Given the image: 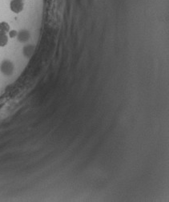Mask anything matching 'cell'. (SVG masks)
Masks as SVG:
<instances>
[{"instance_id":"obj_2","label":"cell","mask_w":169,"mask_h":202,"mask_svg":"<svg viewBox=\"0 0 169 202\" xmlns=\"http://www.w3.org/2000/svg\"><path fill=\"white\" fill-rule=\"evenodd\" d=\"M0 69L3 74L6 75H11L13 73L14 71V65L11 62H10L8 60H6L1 64L0 66Z\"/></svg>"},{"instance_id":"obj_7","label":"cell","mask_w":169,"mask_h":202,"mask_svg":"<svg viewBox=\"0 0 169 202\" xmlns=\"http://www.w3.org/2000/svg\"><path fill=\"white\" fill-rule=\"evenodd\" d=\"M9 36L11 38H14V37H15V36H17V35H18V32L16 31L13 30V31H9Z\"/></svg>"},{"instance_id":"obj_6","label":"cell","mask_w":169,"mask_h":202,"mask_svg":"<svg viewBox=\"0 0 169 202\" xmlns=\"http://www.w3.org/2000/svg\"><path fill=\"white\" fill-rule=\"evenodd\" d=\"M8 43V37L6 34L0 33V47H5Z\"/></svg>"},{"instance_id":"obj_8","label":"cell","mask_w":169,"mask_h":202,"mask_svg":"<svg viewBox=\"0 0 169 202\" xmlns=\"http://www.w3.org/2000/svg\"><path fill=\"white\" fill-rule=\"evenodd\" d=\"M22 1H23V0H22Z\"/></svg>"},{"instance_id":"obj_5","label":"cell","mask_w":169,"mask_h":202,"mask_svg":"<svg viewBox=\"0 0 169 202\" xmlns=\"http://www.w3.org/2000/svg\"><path fill=\"white\" fill-rule=\"evenodd\" d=\"M10 31L9 24L6 22H2L0 23V33L6 34Z\"/></svg>"},{"instance_id":"obj_1","label":"cell","mask_w":169,"mask_h":202,"mask_svg":"<svg viewBox=\"0 0 169 202\" xmlns=\"http://www.w3.org/2000/svg\"><path fill=\"white\" fill-rule=\"evenodd\" d=\"M10 7L14 13L18 14V13L23 11V1H22V0H11V2L10 3Z\"/></svg>"},{"instance_id":"obj_3","label":"cell","mask_w":169,"mask_h":202,"mask_svg":"<svg viewBox=\"0 0 169 202\" xmlns=\"http://www.w3.org/2000/svg\"><path fill=\"white\" fill-rule=\"evenodd\" d=\"M18 40L19 42L24 43V42L27 41L29 38H30V34L27 31H21L18 33Z\"/></svg>"},{"instance_id":"obj_4","label":"cell","mask_w":169,"mask_h":202,"mask_svg":"<svg viewBox=\"0 0 169 202\" xmlns=\"http://www.w3.org/2000/svg\"><path fill=\"white\" fill-rule=\"evenodd\" d=\"M34 51V47L32 45H27L23 48V54L26 57H31Z\"/></svg>"}]
</instances>
